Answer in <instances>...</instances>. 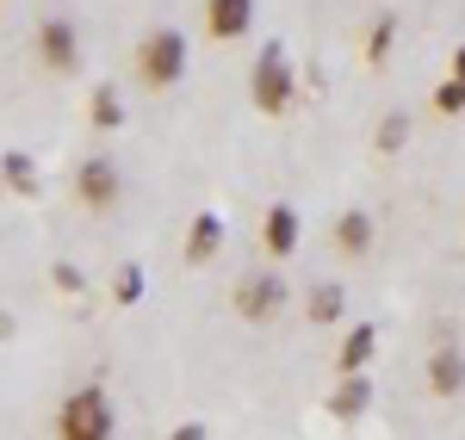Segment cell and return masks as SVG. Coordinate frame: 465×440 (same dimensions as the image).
Masks as SVG:
<instances>
[{"label":"cell","mask_w":465,"mask_h":440,"mask_svg":"<svg viewBox=\"0 0 465 440\" xmlns=\"http://www.w3.org/2000/svg\"><path fill=\"white\" fill-rule=\"evenodd\" d=\"M335 249H341V255H372V211H366V205H348V211H341V218H335Z\"/></svg>","instance_id":"cell-12"},{"label":"cell","mask_w":465,"mask_h":440,"mask_svg":"<svg viewBox=\"0 0 465 440\" xmlns=\"http://www.w3.org/2000/svg\"><path fill=\"white\" fill-rule=\"evenodd\" d=\"M217 249H223V218L217 211H199V218L186 223V242H180V260L186 267H212Z\"/></svg>","instance_id":"cell-9"},{"label":"cell","mask_w":465,"mask_h":440,"mask_svg":"<svg viewBox=\"0 0 465 440\" xmlns=\"http://www.w3.org/2000/svg\"><path fill=\"white\" fill-rule=\"evenodd\" d=\"M397 25H403V19H397V13H379V19H372V37H366V63H372V69H385V63H391Z\"/></svg>","instance_id":"cell-16"},{"label":"cell","mask_w":465,"mask_h":440,"mask_svg":"<svg viewBox=\"0 0 465 440\" xmlns=\"http://www.w3.org/2000/svg\"><path fill=\"white\" fill-rule=\"evenodd\" d=\"M403 143H410V118H403V112H385L379 131H372V149H379V155H397Z\"/></svg>","instance_id":"cell-18"},{"label":"cell","mask_w":465,"mask_h":440,"mask_svg":"<svg viewBox=\"0 0 465 440\" xmlns=\"http://www.w3.org/2000/svg\"><path fill=\"white\" fill-rule=\"evenodd\" d=\"M87 124H94V131H118V124H124V100H118L112 87H94V100H87Z\"/></svg>","instance_id":"cell-17"},{"label":"cell","mask_w":465,"mask_h":440,"mask_svg":"<svg viewBox=\"0 0 465 440\" xmlns=\"http://www.w3.org/2000/svg\"><path fill=\"white\" fill-rule=\"evenodd\" d=\"M304 317H311V323H341V317H348V292H341L335 279L311 286V298H304Z\"/></svg>","instance_id":"cell-15"},{"label":"cell","mask_w":465,"mask_h":440,"mask_svg":"<svg viewBox=\"0 0 465 440\" xmlns=\"http://www.w3.org/2000/svg\"><path fill=\"white\" fill-rule=\"evenodd\" d=\"M249 100L261 118H286L292 100H298V74H292V56L286 44H261V56H254L249 69Z\"/></svg>","instance_id":"cell-1"},{"label":"cell","mask_w":465,"mask_h":440,"mask_svg":"<svg viewBox=\"0 0 465 440\" xmlns=\"http://www.w3.org/2000/svg\"><path fill=\"white\" fill-rule=\"evenodd\" d=\"M37 63H44L50 74L81 69V32H74V19H63V13L37 19Z\"/></svg>","instance_id":"cell-6"},{"label":"cell","mask_w":465,"mask_h":440,"mask_svg":"<svg viewBox=\"0 0 465 440\" xmlns=\"http://www.w3.org/2000/svg\"><path fill=\"white\" fill-rule=\"evenodd\" d=\"M118 192H124V181H118V161H112V155H87V161L74 168V205H81V211H112Z\"/></svg>","instance_id":"cell-5"},{"label":"cell","mask_w":465,"mask_h":440,"mask_svg":"<svg viewBox=\"0 0 465 440\" xmlns=\"http://www.w3.org/2000/svg\"><path fill=\"white\" fill-rule=\"evenodd\" d=\"M429 391L434 397H460L465 391V354H460V341H440L429 354Z\"/></svg>","instance_id":"cell-11"},{"label":"cell","mask_w":465,"mask_h":440,"mask_svg":"<svg viewBox=\"0 0 465 440\" xmlns=\"http://www.w3.org/2000/svg\"><path fill=\"white\" fill-rule=\"evenodd\" d=\"M372 354H379V323H354L348 341L335 347V372H366V367H372Z\"/></svg>","instance_id":"cell-13"},{"label":"cell","mask_w":465,"mask_h":440,"mask_svg":"<svg viewBox=\"0 0 465 440\" xmlns=\"http://www.w3.org/2000/svg\"><path fill=\"white\" fill-rule=\"evenodd\" d=\"M0 174H6V192H13V199H37V192H44V174H37V161L25 149H6V155H0Z\"/></svg>","instance_id":"cell-14"},{"label":"cell","mask_w":465,"mask_h":440,"mask_svg":"<svg viewBox=\"0 0 465 440\" xmlns=\"http://www.w3.org/2000/svg\"><path fill=\"white\" fill-rule=\"evenodd\" d=\"M0 199H6V174H0Z\"/></svg>","instance_id":"cell-25"},{"label":"cell","mask_w":465,"mask_h":440,"mask_svg":"<svg viewBox=\"0 0 465 440\" xmlns=\"http://www.w3.org/2000/svg\"><path fill=\"white\" fill-rule=\"evenodd\" d=\"M429 106L440 112V118H460V112H465V81H460V74H447V81L429 93Z\"/></svg>","instance_id":"cell-19"},{"label":"cell","mask_w":465,"mask_h":440,"mask_svg":"<svg viewBox=\"0 0 465 440\" xmlns=\"http://www.w3.org/2000/svg\"><path fill=\"white\" fill-rule=\"evenodd\" d=\"M50 286H56V292H81V286H87V273H81L74 260H56V267H50Z\"/></svg>","instance_id":"cell-21"},{"label":"cell","mask_w":465,"mask_h":440,"mask_svg":"<svg viewBox=\"0 0 465 440\" xmlns=\"http://www.w3.org/2000/svg\"><path fill=\"white\" fill-rule=\"evenodd\" d=\"M0 335H13V317H0Z\"/></svg>","instance_id":"cell-24"},{"label":"cell","mask_w":465,"mask_h":440,"mask_svg":"<svg viewBox=\"0 0 465 440\" xmlns=\"http://www.w3.org/2000/svg\"><path fill=\"white\" fill-rule=\"evenodd\" d=\"M186 32H174V25H155V32L137 37V81H143L149 93H168V87H180V74H186Z\"/></svg>","instance_id":"cell-2"},{"label":"cell","mask_w":465,"mask_h":440,"mask_svg":"<svg viewBox=\"0 0 465 440\" xmlns=\"http://www.w3.org/2000/svg\"><path fill=\"white\" fill-rule=\"evenodd\" d=\"M298 242H304L298 205H267V218H261V249H267L273 260H292V255H298Z\"/></svg>","instance_id":"cell-7"},{"label":"cell","mask_w":465,"mask_h":440,"mask_svg":"<svg viewBox=\"0 0 465 440\" xmlns=\"http://www.w3.org/2000/svg\"><path fill=\"white\" fill-rule=\"evenodd\" d=\"M453 74H460V81H465V44H460V50H453Z\"/></svg>","instance_id":"cell-23"},{"label":"cell","mask_w":465,"mask_h":440,"mask_svg":"<svg viewBox=\"0 0 465 440\" xmlns=\"http://www.w3.org/2000/svg\"><path fill=\"white\" fill-rule=\"evenodd\" d=\"M286 279L280 273H249V279H236V292H230V310L242 317V323H273L280 310H286Z\"/></svg>","instance_id":"cell-4"},{"label":"cell","mask_w":465,"mask_h":440,"mask_svg":"<svg viewBox=\"0 0 465 440\" xmlns=\"http://www.w3.org/2000/svg\"><path fill=\"white\" fill-rule=\"evenodd\" d=\"M205 32L217 44H236L254 32V0H205Z\"/></svg>","instance_id":"cell-8"},{"label":"cell","mask_w":465,"mask_h":440,"mask_svg":"<svg viewBox=\"0 0 465 440\" xmlns=\"http://www.w3.org/2000/svg\"><path fill=\"white\" fill-rule=\"evenodd\" d=\"M366 409H372V378L366 372H341L335 391H329V416L335 422H360Z\"/></svg>","instance_id":"cell-10"},{"label":"cell","mask_w":465,"mask_h":440,"mask_svg":"<svg viewBox=\"0 0 465 440\" xmlns=\"http://www.w3.org/2000/svg\"><path fill=\"white\" fill-rule=\"evenodd\" d=\"M168 440H205V422H180V428H174Z\"/></svg>","instance_id":"cell-22"},{"label":"cell","mask_w":465,"mask_h":440,"mask_svg":"<svg viewBox=\"0 0 465 440\" xmlns=\"http://www.w3.org/2000/svg\"><path fill=\"white\" fill-rule=\"evenodd\" d=\"M112 428H118V416H112L100 385H81L56 409V440H112Z\"/></svg>","instance_id":"cell-3"},{"label":"cell","mask_w":465,"mask_h":440,"mask_svg":"<svg viewBox=\"0 0 465 440\" xmlns=\"http://www.w3.org/2000/svg\"><path fill=\"white\" fill-rule=\"evenodd\" d=\"M137 298H143V267L124 260V267L112 273V304H137Z\"/></svg>","instance_id":"cell-20"}]
</instances>
